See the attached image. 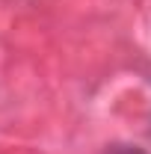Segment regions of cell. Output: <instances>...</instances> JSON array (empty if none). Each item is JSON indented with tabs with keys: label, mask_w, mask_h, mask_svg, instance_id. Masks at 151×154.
I'll list each match as a JSON object with an SVG mask.
<instances>
[{
	"label": "cell",
	"mask_w": 151,
	"mask_h": 154,
	"mask_svg": "<svg viewBox=\"0 0 151 154\" xmlns=\"http://www.w3.org/2000/svg\"><path fill=\"white\" fill-rule=\"evenodd\" d=\"M101 154H148L145 148H136V145H125V142H116V145H107Z\"/></svg>",
	"instance_id": "obj_1"
}]
</instances>
